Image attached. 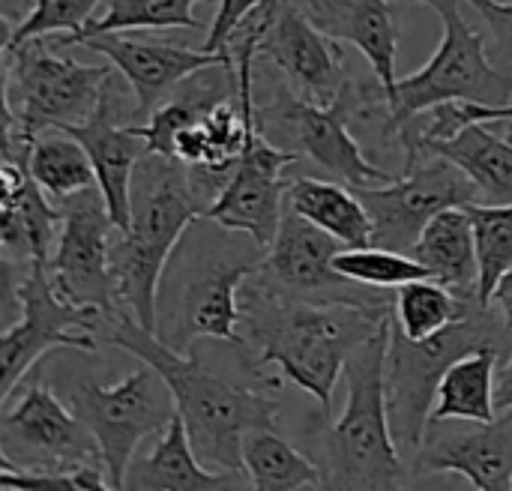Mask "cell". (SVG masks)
Listing matches in <instances>:
<instances>
[{"instance_id": "obj_1", "label": "cell", "mask_w": 512, "mask_h": 491, "mask_svg": "<svg viewBox=\"0 0 512 491\" xmlns=\"http://www.w3.org/2000/svg\"><path fill=\"white\" fill-rule=\"evenodd\" d=\"M393 306L396 300L381 306L291 300L252 273L240 288V336L258 369L276 366L330 417L351 351L393 318Z\"/></svg>"}, {"instance_id": "obj_2", "label": "cell", "mask_w": 512, "mask_h": 491, "mask_svg": "<svg viewBox=\"0 0 512 491\" xmlns=\"http://www.w3.org/2000/svg\"><path fill=\"white\" fill-rule=\"evenodd\" d=\"M99 342L117 345L150 363L174 393L201 465L219 474L246 477L243 438L261 426H279V405L264 390L210 369L198 351L180 354L147 330L129 309L102 321Z\"/></svg>"}, {"instance_id": "obj_3", "label": "cell", "mask_w": 512, "mask_h": 491, "mask_svg": "<svg viewBox=\"0 0 512 491\" xmlns=\"http://www.w3.org/2000/svg\"><path fill=\"white\" fill-rule=\"evenodd\" d=\"M267 249L246 231L198 216L174 246L156 300V336L192 354L201 339L246 348L240 336V288L264 264Z\"/></svg>"}, {"instance_id": "obj_4", "label": "cell", "mask_w": 512, "mask_h": 491, "mask_svg": "<svg viewBox=\"0 0 512 491\" xmlns=\"http://www.w3.org/2000/svg\"><path fill=\"white\" fill-rule=\"evenodd\" d=\"M189 168L162 153H147L132 177V213L129 225L114 231L111 264L120 288V303L156 333V300L165 264L186 234V228L204 216Z\"/></svg>"}, {"instance_id": "obj_5", "label": "cell", "mask_w": 512, "mask_h": 491, "mask_svg": "<svg viewBox=\"0 0 512 491\" xmlns=\"http://www.w3.org/2000/svg\"><path fill=\"white\" fill-rule=\"evenodd\" d=\"M390 333L393 318L360 342L345 363V408L327 435H318L315 462L324 474V489H399L408 480L387 414L384 372Z\"/></svg>"}, {"instance_id": "obj_6", "label": "cell", "mask_w": 512, "mask_h": 491, "mask_svg": "<svg viewBox=\"0 0 512 491\" xmlns=\"http://www.w3.org/2000/svg\"><path fill=\"white\" fill-rule=\"evenodd\" d=\"M480 348H498L501 357L512 354V330L501 312L489 303L474 300L462 318L429 339H408L396 324L387 348V414L393 441L402 456L420 450L426 426L432 420V408L438 402V387L444 372L465 354Z\"/></svg>"}, {"instance_id": "obj_7", "label": "cell", "mask_w": 512, "mask_h": 491, "mask_svg": "<svg viewBox=\"0 0 512 491\" xmlns=\"http://www.w3.org/2000/svg\"><path fill=\"white\" fill-rule=\"evenodd\" d=\"M438 12L444 39L432 60L387 87L396 129L414 114L441 102H477L486 108H504L512 102V75L489 60V36L477 33L462 12L465 0H417Z\"/></svg>"}, {"instance_id": "obj_8", "label": "cell", "mask_w": 512, "mask_h": 491, "mask_svg": "<svg viewBox=\"0 0 512 491\" xmlns=\"http://www.w3.org/2000/svg\"><path fill=\"white\" fill-rule=\"evenodd\" d=\"M6 270V300L18 303V324H6L0 339V405L12 396L18 381L33 372L42 354L57 348H72L93 354L99 345V330L105 315L78 309L66 303L48 273V261H33L18 267L3 261Z\"/></svg>"}, {"instance_id": "obj_9", "label": "cell", "mask_w": 512, "mask_h": 491, "mask_svg": "<svg viewBox=\"0 0 512 491\" xmlns=\"http://www.w3.org/2000/svg\"><path fill=\"white\" fill-rule=\"evenodd\" d=\"M3 57L6 117L33 138L45 129L84 123L99 108L105 81L114 72V63L87 66L54 54L48 48V36L3 48Z\"/></svg>"}, {"instance_id": "obj_10", "label": "cell", "mask_w": 512, "mask_h": 491, "mask_svg": "<svg viewBox=\"0 0 512 491\" xmlns=\"http://www.w3.org/2000/svg\"><path fill=\"white\" fill-rule=\"evenodd\" d=\"M123 381L102 387L81 381L72 393V411L90 429L111 489H126V471L144 438L159 435L177 414V402L165 378L144 360Z\"/></svg>"}, {"instance_id": "obj_11", "label": "cell", "mask_w": 512, "mask_h": 491, "mask_svg": "<svg viewBox=\"0 0 512 491\" xmlns=\"http://www.w3.org/2000/svg\"><path fill=\"white\" fill-rule=\"evenodd\" d=\"M255 120L273 144L297 153L300 159H312L351 189H378L399 180L393 171L378 168L366 156L336 105H318L300 96L288 81L276 84L273 93L255 108Z\"/></svg>"}, {"instance_id": "obj_12", "label": "cell", "mask_w": 512, "mask_h": 491, "mask_svg": "<svg viewBox=\"0 0 512 491\" xmlns=\"http://www.w3.org/2000/svg\"><path fill=\"white\" fill-rule=\"evenodd\" d=\"M0 465L30 471H75L102 465L90 429L30 372L3 402Z\"/></svg>"}, {"instance_id": "obj_13", "label": "cell", "mask_w": 512, "mask_h": 491, "mask_svg": "<svg viewBox=\"0 0 512 491\" xmlns=\"http://www.w3.org/2000/svg\"><path fill=\"white\" fill-rule=\"evenodd\" d=\"M372 216V246L414 252L426 225L447 207L483 201L474 180L450 159L420 150L405 159L399 180L378 189H354Z\"/></svg>"}, {"instance_id": "obj_14", "label": "cell", "mask_w": 512, "mask_h": 491, "mask_svg": "<svg viewBox=\"0 0 512 491\" xmlns=\"http://www.w3.org/2000/svg\"><path fill=\"white\" fill-rule=\"evenodd\" d=\"M57 204L63 210V225L48 261L57 294L78 309H90L105 318L117 315L120 288L111 264V240L117 225L102 189L90 186Z\"/></svg>"}, {"instance_id": "obj_15", "label": "cell", "mask_w": 512, "mask_h": 491, "mask_svg": "<svg viewBox=\"0 0 512 491\" xmlns=\"http://www.w3.org/2000/svg\"><path fill=\"white\" fill-rule=\"evenodd\" d=\"M345 243H339L333 234L318 228L315 222L303 219L285 204L282 225L276 231V240L270 243L264 264L255 270V276L276 294L291 300H309V303H354V306H381L393 303V297H384V288H369L360 282L345 279L333 258Z\"/></svg>"}, {"instance_id": "obj_16", "label": "cell", "mask_w": 512, "mask_h": 491, "mask_svg": "<svg viewBox=\"0 0 512 491\" xmlns=\"http://www.w3.org/2000/svg\"><path fill=\"white\" fill-rule=\"evenodd\" d=\"M138 117V102L126 105V93L120 90L117 75L111 72L99 99V108L72 126H60V132L78 138L93 162L96 186L105 195L114 225L123 231L132 213V177L138 162L150 153V144L141 126L129 123Z\"/></svg>"}, {"instance_id": "obj_17", "label": "cell", "mask_w": 512, "mask_h": 491, "mask_svg": "<svg viewBox=\"0 0 512 491\" xmlns=\"http://www.w3.org/2000/svg\"><path fill=\"white\" fill-rule=\"evenodd\" d=\"M411 465L414 477L459 474L471 489H512V411L489 423L432 417Z\"/></svg>"}, {"instance_id": "obj_18", "label": "cell", "mask_w": 512, "mask_h": 491, "mask_svg": "<svg viewBox=\"0 0 512 491\" xmlns=\"http://www.w3.org/2000/svg\"><path fill=\"white\" fill-rule=\"evenodd\" d=\"M258 57H267L300 96L318 105H333L345 87L339 42L288 0H276L258 42Z\"/></svg>"}, {"instance_id": "obj_19", "label": "cell", "mask_w": 512, "mask_h": 491, "mask_svg": "<svg viewBox=\"0 0 512 491\" xmlns=\"http://www.w3.org/2000/svg\"><path fill=\"white\" fill-rule=\"evenodd\" d=\"M78 45H87L90 51L108 57V63H114V69L123 75L132 96L138 99V117L144 120L162 105L168 93H174L180 81H186L198 69H207L216 63L234 66L222 54H210L204 48L192 51V48L168 45L159 39H135L126 33H99V36L81 39Z\"/></svg>"}, {"instance_id": "obj_20", "label": "cell", "mask_w": 512, "mask_h": 491, "mask_svg": "<svg viewBox=\"0 0 512 491\" xmlns=\"http://www.w3.org/2000/svg\"><path fill=\"white\" fill-rule=\"evenodd\" d=\"M306 15L336 42H351L369 60L384 87L396 78L399 24L390 0H306Z\"/></svg>"}, {"instance_id": "obj_21", "label": "cell", "mask_w": 512, "mask_h": 491, "mask_svg": "<svg viewBox=\"0 0 512 491\" xmlns=\"http://www.w3.org/2000/svg\"><path fill=\"white\" fill-rule=\"evenodd\" d=\"M240 483H243V477L219 474V471H210L201 465L198 453L192 450L189 429H186L180 411L156 435L150 450L135 453V459L126 471V489L132 491H213L234 489Z\"/></svg>"}, {"instance_id": "obj_22", "label": "cell", "mask_w": 512, "mask_h": 491, "mask_svg": "<svg viewBox=\"0 0 512 491\" xmlns=\"http://www.w3.org/2000/svg\"><path fill=\"white\" fill-rule=\"evenodd\" d=\"M432 279L453 288L459 297L480 300V261H477V240L474 222L468 207H447L441 210L426 231L420 234L411 252Z\"/></svg>"}, {"instance_id": "obj_23", "label": "cell", "mask_w": 512, "mask_h": 491, "mask_svg": "<svg viewBox=\"0 0 512 491\" xmlns=\"http://www.w3.org/2000/svg\"><path fill=\"white\" fill-rule=\"evenodd\" d=\"M423 150L456 162L474 180L483 201H512V141L504 132H495L492 120H474L450 138L429 141Z\"/></svg>"}, {"instance_id": "obj_24", "label": "cell", "mask_w": 512, "mask_h": 491, "mask_svg": "<svg viewBox=\"0 0 512 491\" xmlns=\"http://www.w3.org/2000/svg\"><path fill=\"white\" fill-rule=\"evenodd\" d=\"M285 204L345 246H372V216L351 186L345 189L342 183L318 177H291Z\"/></svg>"}, {"instance_id": "obj_25", "label": "cell", "mask_w": 512, "mask_h": 491, "mask_svg": "<svg viewBox=\"0 0 512 491\" xmlns=\"http://www.w3.org/2000/svg\"><path fill=\"white\" fill-rule=\"evenodd\" d=\"M246 483L261 491L324 489V474L315 459L303 456L282 438L279 426H261L243 438Z\"/></svg>"}, {"instance_id": "obj_26", "label": "cell", "mask_w": 512, "mask_h": 491, "mask_svg": "<svg viewBox=\"0 0 512 491\" xmlns=\"http://www.w3.org/2000/svg\"><path fill=\"white\" fill-rule=\"evenodd\" d=\"M498 348H480L459 357L441 378L435 420H477L489 423L498 417L495 384H498Z\"/></svg>"}, {"instance_id": "obj_27", "label": "cell", "mask_w": 512, "mask_h": 491, "mask_svg": "<svg viewBox=\"0 0 512 491\" xmlns=\"http://www.w3.org/2000/svg\"><path fill=\"white\" fill-rule=\"evenodd\" d=\"M27 168L51 201H63L96 186V171L84 144L60 129H48L33 138Z\"/></svg>"}, {"instance_id": "obj_28", "label": "cell", "mask_w": 512, "mask_h": 491, "mask_svg": "<svg viewBox=\"0 0 512 491\" xmlns=\"http://www.w3.org/2000/svg\"><path fill=\"white\" fill-rule=\"evenodd\" d=\"M195 3H216V0H102V15L93 18L75 36H57V45H78L87 36L99 33H129V30H195L201 27L192 15Z\"/></svg>"}, {"instance_id": "obj_29", "label": "cell", "mask_w": 512, "mask_h": 491, "mask_svg": "<svg viewBox=\"0 0 512 491\" xmlns=\"http://www.w3.org/2000/svg\"><path fill=\"white\" fill-rule=\"evenodd\" d=\"M477 297H459L438 279H414L396 288L393 324L414 342L429 339L468 312Z\"/></svg>"}, {"instance_id": "obj_30", "label": "cell", "mask_w": 512, "mask_h": 491, "mask_svg": "<svg viewBox=\"0 0 512 491\" xmlns=\"http://www.w3.org/2000/svg\"><path fill=\"white\" fill-rule=\"evenodd\" d=\"M477 240V261H480V303L489 306L501 276L512 267V201L510 204H489L477 201L468 204Z\"/></svg>"}, {"instance_id": "obj_31", "label": "cell", "mask_w": 512, "mask_h": 491, "mask_svg": "<svg viewBox=\"0 0 512 491\" xmlns=\"http://www.w3.org/2000/svg\"><path fill=\"white\" fill-rule=\"evenodd\" d=\"M333 267L345 279L369 288H402L414 279H432L414 255L384 246H342L333 258Z\"/></svg>"}, {"instance_id": "obj_32", "label": "cell", "mask_w": 512, "mask_h": 491, "mask_svg": "<svg viewBox=\"0 0 512 491\" xmlns=\"http://www.w3.org/2000/svg\"><path fill=\"white\" fill-rule=\"evenodd\" d=\"M102 6V0H33L30 3V12L6 27V39H3V48H15L27 39H42V36H75L81 33L90 21H93V12Z\"/></svg>"}, {"instance_id": "obj_33", "label": "cell", "mask_w": 512, "mask_h": 491, "mask_svg": "<svg viewBox=\"0 0 512 491\" xmlns=\"http://www.w3.org/2000/svg\"><path fill=\"white\" fill-rule=\"evenodd\" d=\"M0 489L3 491H108L105 465H81L75 471H30V468H6L0 465Z\"/></svg>"}, {"instance_id": "obj_34", "label": "cell", "mask_w": 512, "mask_h": 491, "mask_svg": "<svg viewBox=\"0 0 512 491\" xmlns=\"http://www.w3.org/2000/svg\"><path fill=\"white\" fill-rule=\"evenodd\" d=\"M489 27V60L512 75V3L501 0H468Z\"/></svg>"}, {"instance_id": "obj_35", "label": "cell", "mask_w": 512, "mask_h": 491, "mask_svg": "<svg viewBox=\"0 0 512 491\" xmlns=\"http://www.w3.org/2000/svg\"><path fill=\"white\" fill-rule=\"evenodd\" d=\"M261 3H264V0H219L216 18H213L210 33H207V39H204L201 48L210 51V54H222L225 60L234 63V57H231V51H228V42H231L234 30H237Z\"/></svg>"}, {"instance_id": "obj_36", "label": "cell", "mask_w": 512, "mask_h": 491, "mask_svg": "<svg viewBox=\"0 0 512 491\" xmlns=\"http://www.w3.org/2000/svg\"><path fill=\"white\" fill-rule=\"evenodd\" d=\"M489 303L501 312V318L507 321V327L512 330V267L501 276V282H498V288H495Z\"/></svg>"}, {"instance_id": "obj_37", "label": "cell", "mask_w": 512, "mask_h": 491, "mask_svg": "<svg viewBox=\"0 0 512 491\" xmlns=\"http://www.w3.org/2000/svg\"><path fill=\"white\" fill-rule=\"evenodd\" d=\"M495 405L498 414L501 411H512V354L504 369H498V384H495Z\"/></svg>"}, {"instance_id": "obj_38", "label": "cell", "mask_w": 512, "mask_h": 491, "mask_svg": "<svg viewBox=\"0 0 512 491\" xmlns=\"http://www.w3.org/2000/svg\"><path fill=\"white\" fill-rule=\"evenodd\" d=\"M18 3H21V6H24V3H33V0H18Z\"/></svg>"}]
</instances>
